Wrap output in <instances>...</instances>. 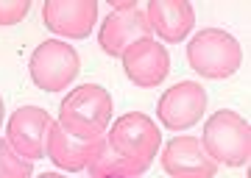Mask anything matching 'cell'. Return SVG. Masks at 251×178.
Here are the masks:
<instances>
[{"label": "cell", "instance_id": "277c9868", "mask_svg": "<svg viewBox=\"0 0 251 178\" xmlns=\"http://www.w3.org/2000/svg\"><path fill=\"white\" fill-rule=\"evenodd\" d=\"M187 64L201 78H232L243 64V47L224 28H201L187 44Z\"/></svg>", "mask_w": 251, "mask_h": 178}, {"label": "cell", "instance_id": "3957f363", "mask_svg": "<svg viewBox=\"0 0 251 178\" xmlns=\"http://www.w3.org/2000/svg\"><path fill=\"white\" fill-rule=\"evenodd\" d=\"M198 142L215 164L246 167L251 159V125L237 111L221 109L215 114H209Z\"/></svg>", "mask_w": 251, "mask_h": 178}, {"label": "cell", "instance_id": "52a82bcc", "mask_svg": "<svg viewBox=\"0 0 251 178\" xmlns=\"http://www.w3.org/2000/svg\"><path fill=\"white\" fill-rule=\"evenodd\" d=\"M206 89L196 81H179L162 92L156 103V117L171 131H187L206 111Z\"/></svg>", "mask_w": 251, "mask_h": 178}, {"label": "cell", "instance_id": "9a60e30c", "mask_svg": "<svg viewBox=\"0 0 251 178\" xmlns=\"http://www.w3.org/2000/svg\"><path fill=\"white\" fill-rule=\"evenodd\" d=\"M31 11V0H0V25H17Z\"/></svg>", "mask_w": 251, "mask_h": 178}, {"label": "cell", "instance_id": "7c38bea8", "mask_svg": "<svg viewBox=\"0 0 251 178\" xmlns=\"http://www.w3.org/2000/svg\"><path fill=\"white\" fill-rule=\"evenodd\" d=\"M145 14H148L151 31L168 44L187 39V34L196 25V9L187 0H151L145 6Z\"/></svg>", "mask_w": 251, "mask_h": 178}, {"label": "cell", "instance_id": "8992f818", "mask_svg": "<svg viewBox=\"0 0 251 178\" xmlns=\"http://www.w3.org/2000/svg\"><path fill=\"white\" fill-rule=\"evenodd\" d=\"M53 117L39 106H20L6 123V142L20 159L34 164L45 156V142L50 134Z\"/></svg>", "mask_w": 251, "mask_h": 178}, {"label": "cell", "instance_id": "4fadbf2b", "mask_svg": "<svg viewBox=\"0 0 251 178\" xmlns=\"http://www.w3.org/2000/svg\"><path fill=\"white\" fill-rule=\"evenodd\" d=\"M100 139H103V136H100ZM100 139H92V142L75 139V136H70L59 123H53L50 125V134H48V142H45V153L59 170L81 173V170H87V164L92 161Z\"/></svg>", "mask_w": 251, "mask_h": 178}, {"label": "cell", "instance_id": "6da1fadb", "mask_svg": "<svg viewBox=\"0 0 251 178\" xmlns=\"http://www.w3.org/2000/svg\"><path fill=\"white\" fill-rule=\"evenodd\" d=\"M106 145L128 167V173L140 178L156 159V151L162 145V131L156 128V120H151L148 114L128 111L112 123V128L106 131Z\"/></svg>", "mask_w": 251, "mask_h": 178}, {"label": "cell", "instance_id": "8fae6325", "mask_svg": "<svg viewBox=\"0 0 251 178\" xmlns=\"http://www.w3.org/2000/svg\"><path fill=\"white\" fill-rule=\"evenodd\" d=\"M162 170L171 178H215L218 164L201 148L198 136H173L162 151Z\"/></svg>", "mask_w": 251, "mask_h": 178}, {"label": "cell", "instance_id": "7a4b0ae2", "mask_svg": "<svg viewBox=\"0 0 251 178\" xmlns=\"http://www.w3.org/2000/svg\"><path fill=\"white\" fill-rule=\"evenodd\" d=\"M112 95L98 84H81L73 92H67V98L59 103V125L64 131L92 142L106 136L109 125H112Z\"/></svg>", "mask_w": 251, "mask_h": 178}, {"label": "cell", "instance_id": "ba28073f", "mask_svg": "<svg viewBox=\"0 0 251 178\" xmlns=\"http://www.w3.org/2000/svg\"><path fill=\"white\" fill-rule=\"evenodd\" d=\"M120 59H123L126 78L140 89L159 87L171 72V56L153 36L151 39H140L131 47H126Z\"/></svg>", "mask_w": 251, "mask_h": 178}, {"label": "cell", "instance_id": "9c48e42d", "mask_svg": "<svg viewBox=\"0 0 251 178\" xmlns=\"http://www.w3.org/2000/svg\"><path fill=\"white\" fill-rule=\"evenodd\" d=\"M42 22L48 31L64 39H87L98 22L95 0H48L42 6Z\"/></svg>", "mask_w": 251, "mask_h": 178}, {"label": "cell", "instance_id": "5b68a950", "mask_svg": "<svg viewBox=\"0 0 251 178\" xmlns=\"http://www.w3.org/2000/svg\"><path fill=\"white\" fill-rule=\"evenodd\" d=\"M28 72L42 92H64L81 72V59L67 42L45 39L28 59Z\"/></svg>", "mask_w": 251, "mask_h": 178}, {"label": "cell", "instance_id": "2e32d148", "mask_svg": "<svg viewBox=\"0 0 251 178\" xmlns=\"http://www.w3.org/2000/svg\"><path fill=\"white\" fill-rule=\"evenodd\" d=\"M39 178H67V176H59V173H42Z\"/></svg>", "mask_w": 251, "mask_h": 178}, {"label": "cell", "instance_id": "30bf717a", "mask_svg": "<svg viewBox=\"0 0 251 178\" xmlns=\"http://www.w3.org/2000/svg\"><path fill=\"white\" fill-rule=\"evenodd\" d=\"M151 22L145 9L134 6L126 11H109V17L98 28V44L106 56H123L126 47H131L140 39H151Z\"/></svg>", "mask_w": 251, "mask_h": 178}, {"label": "cell", "instance_id": "5bb4252c", "mask_svg": "<svg viewBox=\"0 0 251 178\" xmlns=\"http://www.w3.org/2000/svg\"><path fill=\"white\" fill-rule=\"evenodd\" d=\"M31 176H34V164L20 159L9 148V142L0 139V178H31Z\"/></svg>", "mask_w": 251, "mask_h": 178}, {"label": "cell", "instance_id": "e0dca14e", "mask_svg": "<svg viewBox=\"0 0 251 178\" xmlns=\"http://www.w3.org/2000/svg\"><path fill=\"white\" fill-rule=\"evenodd\" d=\"M0 123H3V98H0Z\"/></svg>", "mask_w": 251, "mask_h": 178}]
</instances>
